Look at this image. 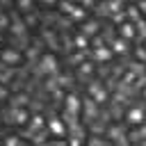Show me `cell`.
Instances as JSON below:
<instances>
[{
    "label": "cell",
    "mask_w": 146,
    "mask_h": 146,
    "mask_svg": "<svg viewBox=\"0 0 146 146\" xmlns=\"http://www.w3.org/2000/svg\"><path fill=\"white\" fill-rule=\"evenodd\" d=\"M64 107H66V119L68 121H78V116L82 114V98L71 91V94L64 96Z\"/></svg>",
    "instance_id": "obj_1"
},
{
    "label": "cell",
    "mask_w": 146,
    "mask_h": 146,
    "mask_svg": "<svg viewBox=\"0 0 146 146\" xmlns=\"http://www.w3.org/2000/svg\"><path fill=\"white\" fill-rule=\"evenodd\" d=\"M57 57L55 55H41L39 62L34 64L36 75H57Z\"/></svg>",
    "instance_id": "obj_2"
},
{
    "label": "cell",
    "mask_w": 146,
    "mask_h": 146,
    "mask_svg": "<svg viewBox=\"0 0 146 146\" xmlns=\"http://www.w3.org/2000/svg\"><path fill=\"white\" fill-rule=\"evenodd\" d=\"M0 62H5V64H9V66H18V64L23 62V50L9 46V48L0 50Z\"/></svg>",
    "instance_id": "obj_3"
},
{
    "label": "cell",
    "mask_w": 146,
    "mask_h": 146,
    "mask_svg": "<svg viewBox=\"0 0 146 146\" xmlns=\"http://www.w3.org/2000/svg\"><path fill=\"white\" fill-rule=\"evenodd\" d=\"M46 128H48V135H52L55 139H64L66 137V123L62 119H48L46 121Z\"/></svg>",
    "instance_id": "obj_4"
},
{
    "label": "cell",
    "mask_w": 146,
    "mask_h": 146,
    "mask_svg": "<svg viewBox=\"0 0 146 146\" xmlns=\"http://www.w3.org/2000/svg\"><path fill=\"white\" fill-rule=\"evenodd\" d=\"M144 119H146V110H144L141 105H132V107L125 110V121H128L130 125H139Z\"/></svg>",
    "instance_id": "obj_5"
},
{
    "label": "cell",
    "mask_w": 146,
    "mask_h": 146,
    "mask_svg": "<svg viewBox=\"0 0 146 146\" xmlns=\"http://www.w3.org/2000/svg\"><path fill=\"white\" fill-rule=\"evenodd\" d=\"M82 114L87 116V121L98 119V116H100V112H98V100H94L91 96H87V100H82Z\"/></svg>",
    "instance_id": "obj_6"
},
{
    "label": "cell",
    "mask_w": 146,
    "mask_h": 146,
    "mask_svg": "<svg viewBox=\"0 0 146 146\" xmlns=\"http://www.w3.org/2000/svg\"><path fill=\"white\" fill-rule=\"evenodd\" d=\"M89 55H91V59H96V62H110L114 52H112V48H110V46H105V43H103V46L91 48V50H89Z\"/></svg>",
    "instance_id": "obj_7"
},
{
    "label": "cell",
    "mask_w": 146,
    "mask_h": 146,
    "mask_svg": "<svg viewBox=\"0 0 146 146\" xmlns=\"http://www.w3.org/2000/svg\"><path fill=\"white\" fill-rule=\"evenodd\" d=\"M27 137H32L34 132H41V130H46V119L41 116V114H34V116H30L27 119Z\"/></svg>",
    "instance_id": "obj_8"
},
{
    "label": "cell",
    "mask_w": 146,
    "mask_h": 146,
    "mask_svg": "<svg viewBox=\"0 0 146 146\" xmlns=\"http://www.w3.org/2000/svg\"><path fill=\"white\" fill-rule=\"evenodd\" d=\"M89 96L94 98V100H98V103H103V100H107V89L100 84V82H91L89 84Z\"/></svg>",
    "instance_id": "obj_9"
},
{
    "label": "cell",
    "mask_w": 146,
    "mask_h": 146,
    "mask_svg": "<svg viewBox=\"0 0 146 146\" xmlns=\"http://www.w3.org/2000/svg\"><path fill=\"white\" fill-rule=\"evenodd\" d=\"M119 34H121V39H125V41L135 39V36H137L135 23H132V21H123V23H121V27H119Z\"/></svg>",
    "instance_id": "obj_10"
},
{
    "label": "cell",
    "mask_w": 146,
    "mask_h": 146,
    "mask_svg": "<svg viewBox=\"0 0 146 146\" xmlns=\"http://www.w3.org/2000/svg\"><path fill=\"white\" fill-rule=\"evenodd\" d=\"M84 16H87V9L84 7H80L78 2L73 5V9L66 14V18H71V23H82L84 21Z\"/></svg>",
    "instance_id": "obj_11"
},
{
    "label": "cell",
    "mask_w": 146,
    "mask_h": 146,
    "mask_svg": "<svg viewBox=\"0 0 146 146\" xmlns=\"http://www.w3.org/2000/svg\"><path fill=\"white\" fill-rule=\"evenodd\" d=\"M98 30H100V25H98V21H82V34H87V36H98Z\"/></svg>",
    "instance_id": "obj_12"
},
{
    "label": "cell",
    "mask_w": 146,
    "mask_h": 146,
    "mask_svg": "<svg viewBox=\"0 0 146 146\" xmlns=\"http://www.w3.org/2000/svg\"><path fill=\"white\" fill-rule=\"evenodd\" d=\"M14 9H18L21 14H27L34 9V0H14Z\"/></svg>",
    "instance_id": "obj_13"
},
{
    "label": "cell",
    "mask_w": 146,
    "mask_h": 146,
    "mask_svg": "<svg viewBox=\"0 0 146 146\" xmlns=\"http://www.w3.org/2000/svg\"><path fill=\"white\" fill-rule=\"evenodd\" d=\"M110 48H112V52H114V55L125 52V50H128V41H125V39H121V36H119V39H112V46H110Z\"/></svg>",
    "instance_id": "obj_14"
},
{
    "label": "cell",
    "mask_w": 146,
    "mask_h": 146,
    "mask_svg": "<svg viewBox=\"0 0 146 146\" xmlns=\"http://www.w3.org/2000/svg\"><path fill=\"white\" fill-rule=\"evenodd\" d=\"M11 39H14V43H11V46H14V48H18V50H25V48L32 43L27 34H21V36H11Z\"/></svg>",
    "instance_id": "obj_15"
},
{
    "label": "cell",
    "mask_w": 146,
    "mask_h": 146,
    "mask_svg": "<svg viewBox=\"0 0 146 146\" xmlns=\"http://www.w3.org/2000/svg\"><path fill=\"white\" fill-rule=\"evenodd\" d=\"M125 16H128V21H132V23H135V21H139V18H141V11H139V7H137V5H128V7H125Z\"/></svg>",
    "instance_id": "obj_16"
},
{
    "label": "cell",
    "mask_w": 146,
    "mask_h": 146,
    "mask_svg": "<svg viewBox=\"0 0 146 146\" xmlns=\"http://www.w3.org/2000/svg\"><path fill=\"white\" fill-rule=\"evenodd\" d=\"M87 46H89V36L82 34V32H78V34L73 36V48H82V50H84Z\"/></svg>",
    "instance_id": "obj_17"
},
{
    "label": "cell",
    "mask_w": 146,
    "mask_h": 146,
    "mask_svg": "<svg viewBox=\"0 0 146 146\" xmlns=\"http://www.w3.org/2000/svg\"><path fill=\"white\" fill-rule=\"evenodd\" d=\"M43 41L50 48H55L57 46V30H43Z\"/></svg>",
    "instance_id": "obj_18"
},
{
    "label": "cell",
    "mask_w": 146,
    "mask_h": 146,
    "mask_svg": "<svg viewBox=\"0 0 146 146\" xmlns=\"http://www.w3.org/2000/svg\"><path fill=\"white\" fill-rule=\"evenodd\" d=\"M91 73H94V64H89V62L78 64V75H80V78H89Z\"/></svg>",
    "instance_id": "obj_19"
},
{
    "label": "cell",
    "mask_w": 146,
    "mask_h": 146,
    "mask_svg": "<svg viewBox=\"0 0 146 146\" xmlns=\"http://www.w3.org/2000/svg\"><path fill=\"white\" fill-rule=\"evenodd\" d=\"M9 23H11V16H9V11L0 9V32L9 30Z\"/></svg>",
    "instance_id": "obj_20"
},
{
    "label": "cell",
    "mask_w": 146,
    "mask_h": 146,
    "mask_svg": "<svg viewBox=\"0 0 146 146\" xmlns=\"http://www.w3.org/2000/svg\"><path fill=\"white\" fill-rule=\"evenodd\" d=\"M23 21H25V25H27V27H34V25H39V14H34V11H27Z\"/></svg>",
    "instance_id": "obj_21"
},
{
    "label": "cell",
    "mask_w": 146,
    "mask_h": 146,
    "mask_svg": "<svg viewBox=\"0 0 146 146\" xmlns=\"http://www.w3.org/2000/svg\"><path fill=\"white\" fill-rule=\"evenodd\" d=\"M105 2H107V9H110V16H112L114 11H121V9H125L121 0H105Z\"/></svg>",
    "instance_id": "obj_22"
},
{
    "label": "cell",
    "mask_w": 146,
    "mask_h": 146,
    "mask_svg": "<svg viewBox=\"0 0 146 146\" xmlns=\"http://www.w3.org/2000/svg\"><path fill=\"white\" fill-rule=\"evenodd\" d=\"M89 144H94V146H100V144H107V139H105V137H98V135H94V132H91V137H89Z\"/></svg>",
    "instance_id": "obj_23"
},
{
    "label": "cell",
    "mask_w": 146,
    "mask_h": 146,
    "mask_svg": "<svg viewBox=\"0 0 146 146\" xmlns=\"http://www.w3.org/2000/svg\"><path fill=\"white\" fill-rule=\"evenodd\" d=\"M2 141H5V144H21V141H23V139H21V137H18V135H9V137H5V139H2Z\"/></svg>",
    "instance_id": "obj_24"
},
{
    "label": "cell",
    "mask_w": 146,
    "mask_h": 146,
    "mask_svg": "<svg viewBox=\"0 0 146 146\" xmlns=\"http://www.w3.org/2000/svg\"><path fill=\"white\" fill-rule=\"evenodd\" d=\"M78 5L84 7V9H89V7H96V0H78Z\"/></svg>",
    "instance_id": "obj_25"
},
{
    "label": "cell",
    "mask_w": 146,
    "mask_h": 146,
    "mask_svg": "<svg viewBox=\"0 0 146 146\" xmlns=\"http://www.w3.org/2000/svg\"><path fill=\"white\" fill-rule=\"evenodd\" d=\"M0 7L9 11V9H14V0H0Z\"/></svg>",
    "instance_id": "obj_26"
},
{
    "label": "cell",
    "mask_w": 146,
    "mask_h": 146,
    "mask_svg": "<svg viewBox=\"0 0 146 146\" xmlns=\"http://www.w3.org/2000/svg\"><path fill=\"white\" fill-rule=\"evenodd\" d=\"M137 59H139V62H146V46L137 50Z\"/></svg>",
    "instance_id": "obj_27"
},
{
    "label": "cell",
    "mask_w": 146,
    "mask_h": 146,
    "mask_svg": "<svg viewBox=\"0 0 146 146\" xmlns=\"http://www.w3.org/2000/svg\"><path fill=\"white\" fill-rule=\"evenodd\" d=\"M137 7H139V11L146 14V0H137Z\"/></svg>",
    "instance_id": "obj_28"
},
{
    "label": "cell",
    "mask_w": 146,
    "mask_h": 146,
    "mask_svg": "<svg viewBox=\"0 0 146 146\" xmlns=\"http://www.w3.org/2000/svg\"><path fill=\"white\" fill-rule=\"evenodd\" d=\"M41 2H43V5H46V7H52V5H57V2H59V0H41Z\"/></svg>",
    "instance_id": "obj_29"
},
{
    "label": "cell",
    "mask_w": 146,
    "mask_h": 146,
    "mask_svg": "<svg viewBox=\"0 0 146 146\" xmlns=\"http://www.w3.org/2000/svg\"><path fill=\"white\" fill-rule=\"evenodd\" d=\"M141 94H144V98H146V84H144V89H141Z\"/></svg>",
    "instance_id": "obj_30"
},
{
    "label": "cell",
    "mask_w": 146,
    "mask_h": 146,
    "mask_svg": "<svg viewBox=\"0 0 146 146\" xmlns=\"http://www.w3.org/2000/svg\"><path fill=\"white\" fill-rule=\"evenodd\" d=\"M0 141H2V137H0Z\"/></svg>",
    "instance_id": "obj_31"
},
{
    "label": "cell",
    "mask_w": 146,
    "mask_h": 146,
    "mask_svg": "<svg viewBox=\"0 0 146 146\" xmlns=\"http://www.w3.org/2000/svg\"><path fill=\"white\" fill-rule=\"evenodd\" d=\"M73 2H78V0H73Z\"/></svg>",
    "instance_id": "obj_32"
}]
</instances>
